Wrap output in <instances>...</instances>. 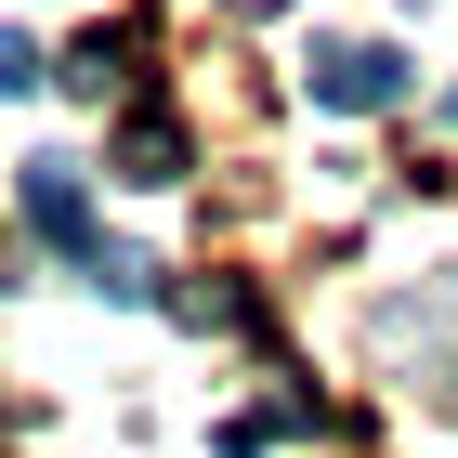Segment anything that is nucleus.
<instances>
[{"instance_id":"f257e3e1","label":"nucleus","mask_w":458,"mask_h":458,"mask_svg":"<svg viewBox=\"0 0 458 458\" xmlns=\"http://www.w3.org/2000/svg\"><path fill=\"white\" fill-rule=\"evenodd\" d=\"M301 79H315V106H341V118L406 106V53H393V39H315V53H301Z\"/></svg>"},{"instance_id":"f03ea898","label":"nucleus","mask_w":458,"mask_h":458,"mask_svg":"<svg viewBox=\"0 0 458 458\" xmlns=\"http://www.w3.org/2000/svg\"><path fill=\"white\" fill-rule=\"evenodd\" d=\"M27 223L53 249H79V262L106 249V236H92V197H79V157H27Z\"/></svg>"},{"instance_id":"7ed1b4c3","label":"nucleus","mask_w":458,"mask_h":458,"mask_svg":"<svg viewBox=\"0 0 458 458\" xmlns=\"http://www.w3.org/2000/svg\"><path fill=\"white\" fill-rule=\"evenodd\" d=\"M118 183H183V131L171 118H131L118 131Z\"/></svg>"},{"instance_id":"20e7f679","label":"nucleus","mask_w":458,"mask_h":458,"mask_svg":"<svg viewBox=\"0 0 458 458\" xmlns=\"http://www.w3.org/2000/svg\"><path fill=\"white\" fill-rule=\"evenodd\" d=\"M118 79H131V39H79L66 53V92H92V106H106Z\"/></svg>"},{"instance_id":"39448f33","label":"nucleus","mask_w":458,"mask_h":458,"mask_svg":"<svg viewBox=\"0 0 458 458\" xmlns=\"http://www.w3.org/2000/svg\"><path fill=\"white\" fill-rule=\"evenodd\" d=\"M79 276L106 288V301H144V288H157V276H144V249H92V262H79Z\"/></svg>"},{"instance_id":"423d86ee","label":"nucleus","mask_w":458,"mask_h":458,"mask_svg":"<svg viewBox=\"0 0 458 458\" xmlns=\"http://www.w3.org/2000/svg\"><path fill=\"white\" fill-rule=\"evenodd\" d=\"M13 92H39V39H13V27H0V106H13Z\"/></svg>"},{"instance_id":"0eeeda50","label":"nucleus","mask_w":458,"mask_h":458,"mask_svg":"<svg viewBox=\"0 0 458 458\" xmlns=\"http://www.w3.org/2000/svg\"><path fill=\"white\" fill-rule=\"evenodd\" d=\"M236 13H288V0H236Z\"/></svg>"},{"instance_id":"6e6552de","label":"nucleus","mask_w":458,"mask_h":458,"mask_svg":"<svg viewBox=\"0 0 458 458\" xmlns=\"http://www.w3.org/2000/svg\"><path fill=\"white\" fill-rule=\"evenodd\" d=\"M445 118H458V92H445Z\"/></svg>"}]
</instances>
